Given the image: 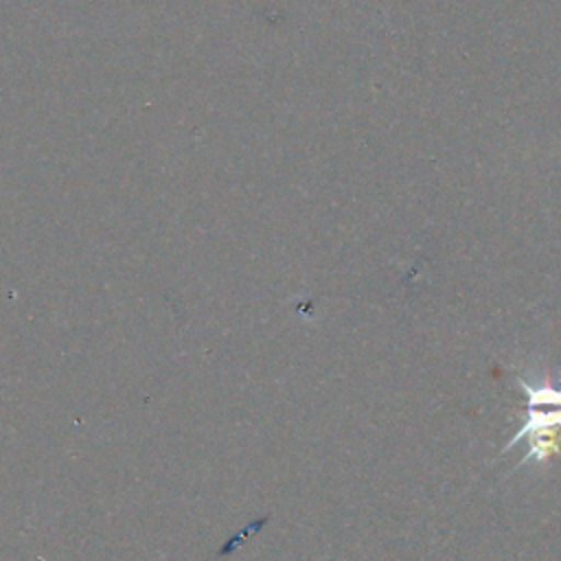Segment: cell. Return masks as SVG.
Returning <instances> with one entry per match:
<instances>
[{"label":"cell","mask_w":561,"mask_h":561,"mask_svg":"<svg viewBox=\"0 0 561 561\" xmlns=\"http://www.w3.org/2000/svg\"><path fill=\"white\" fill-rule=\"evenodd\" d=\"M561 432V405H543V403H528L526 421L524 425L513 434V438L506 443L504 451L513 449L519 440L530 436H543Z\"/></svg>","instance_id":"6da1fadb"},{"label":"cell","mask_w":561,"mask_h":561,"mask_svg":"<svg viewBox=\"0 0 561 561\" xmlns=\"http://www.w3.org/2000/svg\"><path fill=\"white\" fill-rule=\"evenodd\" d=\"M552 456H561V438H559V432L543 434V436H530V438H528V451H526V456L519 460L517 467H524V465L530 462V460H535L537 465H546Z\"/></svg>","instance_id":"7a4b0ae2"}]
</instances>
